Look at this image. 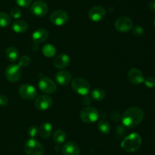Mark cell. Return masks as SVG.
Returning <instances> with one entry per match:
<instances>
[{
    "label": "cell",
    "mask_w": 155,
    "mask_h": 155,
    "mask_svg": "<svg viewBox=\"0 0 155 155\" xmlns=\"http://www.w3.org/2000/svg\"><path fill=\"white\" fill-rule=\"evenodd\" d=\"M35 106L39 110H46L52 105V99L48 95H40L36 97L34 103Z\"/></svg>",
    "instance_id": "14"
},
{
    "label": "cell",
    "mask_w": 155,
    "mask_h": 155,
    "mask_svg": "<svg viewBox=\"0 0 155 155\" xmlns=\"http://www.w3.org/2000/svg\"><path fill=\"white\" fill-rule=\"evenodd\" d=\"M38 133L44 139L49 138L52 133V126L48 122H44L39 126L38 129Z\"/></svg>",
    "instance_id": "19"
},
{
    "label": "cell",
    "mask_w": 155,
    "mask_h": 155,
    "mask_svg": "<svg viewBox=\"0 0 155 155\" xmlns=\"http://www.w3.org/2000/svg\"><path fill=\"white\" fill-rule=\"evenodd\" d=\"M62 153L63 155H80V147L74 142H67L62 147Z\"/></svg>",
    "instance_id": "15"
},
{
    "label": "cell",
    "mask_w": 155,
    "mask_h": 155,
    "mask_svg": "<svg viewBox=\"0 0 155 155\" xmlns=\"http://www.w3.org/2000/svg\"><path fill=\"white\" fill-rule=\"evenodd\" d=\"M30 64V58L27 55L21 56L18 61V65L20 67H27Z\"/></svg>",
    "instance_id": "27"
},
{
    "label": "cell",
    "mask_w": 155,
    "mask_h": 155,
    "mask_svg": "<svg viewBox=\"0 0 155 155\" xmlns=\"http://www.w3.org/2000/svg\"><path fill=\"white\" fill-rule=\"evenodd\" d=\"M32 0H15L18 5L22 8H28L31 5Z\"/></svg>",
    "instance_id": "31"
},
{
    "label": "cell",
    "mask_w": 155,
    "mask_h": 155,
    "mask_svg": "<svg viewBox=\"0 0 155 155\" xmlns=\"http://www.w3.org/2000/svg\"><path fill=\"white\" fill-rule=\"evenodd\" d=\"M38 135V129L36 126H31L28 129V135L31 138H34Z\"/></svg>",
    "instance_id": "32"
},
{
    "label": "cell",
    "mask_w": 155,
    "mask_h": 155,
    "mask_svg": "<svg viewBox=\"0 0 155 155\" xmlns=\"http://www.w3.org/2000/svg\"><path fill=\"white\" fill-rule=\"evenodd\" d=\"M106 10L101 6H94L89 9L88 12V17L91 21L94 22L101 21L105 18Z\"/></svg>",
    "instance_id": "12"
},
{
    "label": "cell",
    "mask_w": 155,
    "mask_h": 155,
    "mask_svg": "<svg viewBox=\"0 0 155 155\" xmlns=\"http://www.w3.org/2000/svg\"><path fill=\"white\" fill-rule=\"evenodd\" d=\"M5 75L8 81L12 82V83L17 82L21 79V75H22V70L18 65L12 64L6 68L5 71Z\"/></svg>",
    "instance_id": "6"
},
{
    "label": "cell",
    "mask_w": 155,
    "mask_h": 155,
    "mask_svg": "<svg viewBox=\"0 0 155 155\" xmlns=\"http://www.w3.org/2000/svg\"><path fill=\"white\" fill-rule=\"evenodd\" d=\"M148 8H149L150 11L155 13V0H151L148 5Z\"/></svg>",
    "instance_id": "34"
},
{
    "label": "cell",
    "mask_w": 155,
    "mask_h": 155,
    "mask_svg": "<svg viewBox=\"0 0 155 155\" xmlns=\"http://www.w3.org/2000/svg\"><path fill=\"white\" fill-rule=\"evenodd\" d=\"M30 11L33 15L39 18L45 16L48 13V5L42 0H37L31 5Z\"/></svg>",
    "instance_id": "8"
},
{
    "label": "cell",
    "mask_w": 155,
    "mask_h": 155,
    "mask_svg": "<svg viewBox=\"0 0 155 155\" xmlns=\"http://www.w3.org/2000/svg\"><path fill=\"white\" fill-rule=\"evenodd\" d=\"M67 139V135L63 130L61 129H58L56 130L53 134V141L54 143L57 144H63Z\"/></svg>",
    "instance_id": "22"
},
{
    "label": "cell",
    "mask_w": 155,
    "mask_h": 155,
    "mask_svg": "<svg viewBox=\"0 0 155 155\" xmlns=\"http://www.w3.org/2000/svg\"><path fill=\"white\" fill-rule=\"evenodd\" d=\"M127 78H128L129 81L135 85H139L142 84L144 82V79H145V77L141 70L136 68H130L129 70L128 73H127Z\"/></svg>",
    "instance_id": "13"
},
{
    "label": "cell",
    "mask_w": 155,
    "mask_h": 155,
    "mask_svg": "<svg viewBox=\"0 0 155 155\" xmlns=\"http://www.w3.org/2000/svg\"><path fill=\"white\" fill-rule=\"evenodd\" d=\"M24 149L27 155H42L44 153V147L39 141L30 138L25 142Z\"/></svg>",
    "instance_id": "3"
},
{
    "label": "cell",
    "mask_w": 155,
    "mask_h": 155,
    "mask_svg": "<svg viewBox=\"0 0 155 155\" xmlns=\"http://www.w3.org/2000/svg\"><path fill=\"white\" fill-rule=\"evenodd\" d=\"M5 56L10 62H16L18 59L19 52L15 47L9 46L5 50Z\"/></svg>",
    "instance_id": "21"
},
{
    "label": "cell",
    "mask_w": 155,
    "mask_h": 155,
    "mask_svg": "<svg viewBox=\"0 0 155 155\" xmlns=\"http://www.w3.org/2000/svg\"><path fill=\"white\" fill-rule=\"evenodd\" d=\"M99 118V113L93 106H86L80 112V119L85 123H93Z\"/></svg>",
    "instance_id": "5"
},
{
    "label": "cell",
    "mask_w": 155,
    "mask_h": 155,
    "mask_svg": "<svg viewBox=\"0 0 155 155\" xmlns=\"http://www.w3.org/2000/svg\"><path fill=\"white\" fill-rule=\"evenodd\" d=\"M91 97L94 100L96 101H101L105 97V92L101 88H95L91 93Z\"/></svg>",
    "instance_id": "24"
},
{
    "label": "cell",
    "mask_w": 155,
    "mask_h": 155,
    "mask_svg": "<svg viewBox=\"0 0 155 155\" xmlns=\"http://www.w3.org/2000/svg\"><path fill=\"white\" fill-rule=\"evenodd\" d=\"M142 145V138L138 133H132L126 137L121 143V147L126 152H134Z\"/></svg>",
    "instance_id": "2"
},
{
    "label": "cell",
    "mask_w": 155,
    "mask_h": 155,
    "mask_svg": "<svg viewBox=\"0 0 155 155\" xmlns=\"http://www.w3.org/2000/svg\"><path fill=\"white\" fill-rule=\"evenodd\" d=\"M132 33L135 36L139 37V36H143L145 31H144V29L141 26H136V27L132 28Z\"/></svg>",
    "instance_id": "29"
},
{
    "label": "cell",
    "mask_w": 155,
    "mask_h": 155,
    "mask_svg": "<svg viewBox=\"0 0 155 155\" xmlns=\"http://www.w3.org/2000/svg\"><path fill=\"white\" fill-rule=\"evenodd\" d=\"M98 129L101 133L104 134V135L108 134L110 132V123L105 120H101L98 123Z\"/></svg>",
    "instance_id": "25"
},
{
    "label": "cell",
    "mask_w": 155,
    "mask_h": 155,
    "mask_svg": "<svg viewBox=\"0 0 155 155\" xmlns=\"http://www.w3.org/2000/svg\"><path fill=\"white\" fill-rule=\"evenodd\" d=\"M154 26H155V18H154Z\"/></svg>",
    "instance_id": "35"
},
{
    "label": "cell",
    "mask_w": 155,
    "mask_h": 155,
    "mask_svg": "<svg viewBox=\"0 0 155 155\" xmlns=\"http://www.w3.org/2000/svg\"><path fill=\"white\" fill-rule=\"evenodd\" d=\"M39 88L41 91L45 94H53L57 90L56 84L51 78L47 77H43L40 78L39 84Z\"/></svg>",
    "instance_id": "10"
},
{
    "label": "cell",
    "mask_w": 155,
    "mask_h": 155,
    "mask_svg": "<svg viewBox=\"0 0 155 155\" xmlns=\"http://www.w3.org/2000/svg\"><path fill=\"white\" fill-rule=\"evenodd\" d=\"M12 22L11 17L5 12H0V27H7Z\"/></svg>",
    "instance_id": "26"
},
{
    "label": "cell",
    "mask_w": 155,
    "mask_h": 155,
    "mask_svg": "<svg viewBox=\"0 0 155 155\" xmlns=\"http://www.w3.org/2000/svg\"><path fill=\"white\" fill-rule=\"evenodd\" d=\"M12 29L15 33H22L27 31L28 29V24L25 21L17 20L12 24Z\"/></svg>",
    "instance_id": "20"
},
{
    "label": "cell",
    "mask_w": 155,
    "mask_h": 155,
    "mask_svg": "<svg viewBox=\"0 0 155 155\" xmlns=\"http://www.w3.org/2000/svg\"><path fill=\"white\" fill-rule=\"evenodd\" d=\"M84 155H86V154H84Z\"/></svg>",
    "instance_id": "36"
},
{
    "label": "cell",
    "mask_w": 155,
    "mask_h": 155,
    "mask_svg": "<svg viewBox=\"0 0 155 155\" xmlns=\"http://www.w3.org/2000/svg\"><path fill=\"white\" fill-rule=\"evenodd\" d=\"M53 64L58 69H64L69 65L70 57L67 54H60L54 59Z\"/></svg>",
    "instance_id": "16"
},
{
    "label": "cell",
    "mask_w": 155,
    "mask_h": 155,
    "mask_svg": "<svg viewBox=\"0 0 155 155\" xmlns=\"http://www.w3.org/2000/svg\"><path fill=\"white\" fill-rule=\"evenodd\" d=\"M42 53L45 56L48 58H51L55 55L56 53V49L51 44H45L43 46L42 49Z\"/></svg>",
    "instance_id": "23"
},
{
    "label": "cell",
    "mask_w": 155,
    "mask_h": 155,
    "mask_svg": "<svg viewBox=\"0 0 155 155\" xmlns=\"http://www.w3.org/2000/svg\"><path fill=\"white\" fill-rule=\"evenodd\" d=\"M55 79L60 85H68L72 80V74L68 71L62 70L56 74Z\"/></svg>",
    "instance_id": "17"
},
{
    "label": "cell",
    "mask_w": 155,
    "mask_h": 155,
    "mask_svg": "<svg viewBox=\"0 0 155 155\" xmlns=\"http://www.w3.org/2000/svg\"><path fill=\"white\" fill-rule=\"evenodd\" d=\"M144 84L145 86L148 88H154L155 87V78H154L149 76L144 79Z\"/></svg>",
    "instance_id": "28"
},
{
    "label": "cell",
    "mask_w": 155,
    "mask_h": 155,
    "mask_svg": "<svg viewBox=\"0 0 155 155\" xmlns=\"http://www.w3.org/2000/svg\"><path fill=\"white\" fill-rule=\"evenodd\" d=\"M68 14L64 10H56L50 15V21L57 26H62L68 21Z\"/></svg>",
    "instance_id": "9"
},
{
    "label": "cell",
    "mask_w": 155,
    "mask_h": 155,
    "mask_svg": "<svg viewBox=\"0 0 155 155\" xmlns=\"http://www.w3.org/2000/svg\"><path fill=\"white\" fill-rule=\"evenodd\" d=\"M48 32L44 28H39L35 30L32 34V39L33 42L36 43H43L48 39Z\"/></svg>",
    "instance_id": "18"
},
{
    "label": "cell",
    "mask_w": 155,
    "mask_h": 155,
    "mask_svg": "<svg viewBox=\"0 0 155 155\" xmlns=\"http://www.w3.org/2000/svg\"><path fill=\"white\" fill-rule=\"evenodd\" d=\"M19 94L21 97L27 100H30L36 97L37 91L36 88L29 84H24L19 88Z\"/></svg>",
    "instance_id": "11"
},
{
    "label": "cell",
    "mask_w": 155,
    "mask_h": 155,
    "mask_svg": "<svg viewBox=\"0 0 155 155\" xmlns=\"http://www.w3.org/2000/svg\"><path fill=\"white\" fill-rule=\"evenodd\" d=\"M71 86L76 93L81 96H86L90 91L89 83L81 78H75L73 79Z\"/></svg>",
    "instance_id": "4"
},
{
    "label": "cell",
    "mask_w": 155,
    "mask_h": 155,
    "mask_svg": "<svg viewBox=\"0 0 155 155\" xmlns=\"http://www.w3.org/2000/svg\"><path fill=\"white\" fill-rule=\"evenodd\" d=\"M10 15L15 19H18L21 18V9H18L17 7H14L11 9L10 11Z\"/></svg>",
    "instance_id": "30"
},
{
    "label": "cell",
    "mask_w": 155,
    "mask_h": 155,
    "mask_svg": "<svg viewBox=\"0 0 155 155\" xmlns=\"http://www.w3.org/2000/svg\"><path fill=\"white\" fill-rule=\"evenodd\" d=\"M114 27L117 31L126 33L132 30L133 27V23L129 17L122 16L116 20L114 23Z\"/></svg>",
    "instance_id": "7"
},
{
    "label": "cell",
    "mask_w": 155,
    "mask_h": 155,
    "mask_svg": "<svg viewBox=\"0 0 155 155\" xmlns=\"http://www.w3.org/2000/svg\"><path fill=\"white\" fill-rule=\"evenodd\" d=\"M144 119V112L137 106L130 107L124 112L122 115V122L124 126L129 129H133L139 126Z\"/></svg>",
    "instance_id": "1"
},
{
    "label": "cell",
    "mask_w": 155,
    "mask_h": 155,
    "mask_svg": "<svg viewBox=\"0 0 155 155\" xmlns=\"http://www.w3.org/2000/svg\"><path fill=\"white\" fill-rule=\"evenodd\" d=\"M8 103V99L5 95H0V106H5Z\"/></svg>",
    "instance_id": "33"
}]
</instances>
